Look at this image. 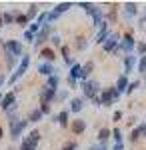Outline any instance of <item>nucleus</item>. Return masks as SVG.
Returning <instances> with one entry per match:
<instances>
[{"instance_id":"nucleus-5","label":"nucleus","mask_w":146,"mask_h":150,"mask_svg":"<svg viewBox=\"0 0 146 150\" xmlns=\"http://www.w3.org/2000/svg\"><path fill=\"white\" fill-rule=\"evenodd\" d=\"M0 136H2V128H0Z\"/></svg>"},{"instance_id":"nucleus-4","label":"nucleus","mask_w":146,"mask_h":150,"mask_svg":"<svg viewBox=\"0 0 146 150\" xmlns=\"http://www.w3.org/2000/svg\"><path fill=\"white\" fill-rule=\"evenodd\" d=\"M60 122H62V124L66 122V112H62V114H60Z\"/></svg>"},{"instance_id":"nucleus-2","label":"nucleus","mask_w":146,"mask_h":150,"mask_svg":"<svg viewBox=\"0 0 146 150\" xmlns=\"http://www.w3.org/2000/svg\"><path fill=\"white\" fill-rule=\"evenodd\" d=\"M82 128H84V124H82V122H76V124H74V130H76V132H80Z\"/></svg>"},{"instance_id":"nucleus-3","label":"nucleus","mask_w":146,"mask_h":150,"mask_svg":"<svg viewBox=\"0 0 146 150\" xmlns=\"http://www.w3.org/2000/svg\"><path fill=\"white\" fill-rule=\"evenodd\" d=\"M10 102H12V94H10V96H6V100H4V104H2V106H8Z\"/></svg>"},{"instance_id":"nucleus-1","label":"nucleus","mask_w":146,"mask_h":150,"mask_svg":"<svg viewBox=\"0 0 146 150\" xmlns=\"http://www.w3.org/2000/svg\"><path fill=\"white\" fill-rule=\"evenodd\" d=\"M42 56L48 58V60H52V58H54V52H52V50L48 48V50H42Z\"/></svg>"}]
</instances>
